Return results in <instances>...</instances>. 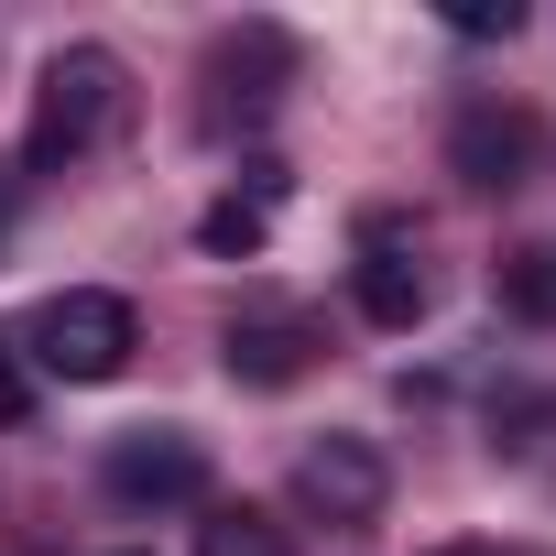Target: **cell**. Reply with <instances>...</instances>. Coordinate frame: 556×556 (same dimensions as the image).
Listing matches in <instances>:
<instances>
[{"instance_id":"cell-15","label":"cell","mask_w":556,"mask_h":556,"mask_svg":"<svg viewBox=\"0 0 556 556\" xmlns=\"http://www.w3.org/2000/svg\"><path fill=\"white\" fill-rule=\"evenodd\" d=\"M131 556H142V545H131Z\"/></svg>"},{"instance_id":"cell-11","label":"cell","mask_w":556,"mask_h":556,"mask_svg":"<svg viewBox=\"0 0 556 556\" xmlns=\"http://www.w3.org/2000/svg\"><path fill=\"white\" fill-rule=\"evenodd\" d=\"M447 34H469V45H491V34H502V45H513V34H523V12H513V0H458Z\"/></svg>"},{"instance_id":"cell-5","label":"cell","mask_w":556,"mask_h":556,"mask_svg":"<svg viewBox=\"0 0 556 556\" xmlns=\"http://www.w3.org/2000/svg\"><path fill=\"white\" fill-rule=\"evenodd\" d=\"M534 121L523 110H458V131H447V164L469 175V186H523V164H534Z\"/></svg>"},{"instance_id":"cell-10","label":"cell","mask_w":556,"mask_h":556,"mask_svg":"<svg viewBox=\"0 0 556 556\" xmlns=\"http://www.w3.org/2000/svg\"><path fill=\"white\" fill-rule=\"evenodd\" d=\"M197 556H306L273 513H251V502H229V513H207L197 523Z\"/></svg>"},{"instance_id":"cell-9","label":"cell","mask_w":556,"mask_h":556,"mask_svg":"<svg viewBox=\"0 0 556 556\" xmlns=\"http://www.w3.org/2000/svg\"><path fill=\"white\" fill-rule=\"evenodd\" d=\"M502 306L513 317H534V328H556V240H523V251H502Z\"/></svg>"},{"instance_id":"cell-8","label":"cell","mask_w":556,"mask_h":556,"mask_svg":"<svg viewBox=\"0 0 556 556\" xmlns=\"http://www.w3.org/2000/svg\"><path fill=\"white\" fill-rule=\"evenodd\" d=\"M273 197H285V175L273 164H251V197H218L207 218H197V240L229 262V251H262V229H273Z\"/></svg>"},{"instance_id":"cell-3","label":"cell","mask_w":556,"mask_h":556,"mask_svg":"<svg viewBox=\"0 0 556 556\" xmlns=\"http://www.w3.org/2000/svg\"><path fill=\"white\" fill-rule=\"evenodd\" d=\"M197 491H207V447H197V437L142 426V437L110 447V502H131V513L153 502V513H164V502H197Z\"/></svg>"},{"instance_id":"cell-2","label":"cell","mask_w":556,"mask_h":556,"mask_svg":"<svg viewBox=\"0 0 556 556\" xmlns=\"http://www.w3.org/2000/svg\"><path fill=\"white\" fill-rule=\"evenodd\" d=\"M23 350H34V371H55V382H121V371H131V350H142V317H131V295L66 285V295H45V306H34Z\"/></svg>"},{"instance_id":"cell-14","label":"cell","mask_w":556,"mask_h":556,"mask_svg":"<svg viewBox=\"0 0 556 556\" xmlns=\"http://www.w3.org/2000/svg\"><path fill=\"white\" fill-rule=\"evenodd\" d=\"M0 229H12V197H0Z\"/></svg>"},{"instance_id":"cell-1","label":"cell","mask_w":556,"mask_h":556,"mask_svg":"<svg viewBox=\"0 0 556 556\" xmlns=\"http://www.w3.org/2000/svg\"><path fill=\"white\" fill-rule=\"evenodd\" d=\"M110 121H121V55H110V45H66V55L45 66V88H34L23 164H34V175H55V164H77Z\"/></svg>"},{"instance_id":"cell-4","label":"cell","mask_w":556,"mask_h":556,"mask_svg":"<svg viewBox=\"0 0 556 556\" xmlns=\"http://www.w3.org/2000/svg\"><path fill=\"white\" fill-rule=\"evenodd\" d=\"M295 491H306L328 523H371V513L393 502V469H382L371 437H317V447L295 458Z\"/></svg>"},{"instance_id":"cell-7","label":"cell","mask_w":556,"mask_h":556,"mask_svg":"<svg viewBox=\"0 0 556 556\" xmlns=\"http://www.w3.org/2000/svg\"><path fill=\"white\" fill-rule=\"evenodd\" d=\"M306 361H317V339H306L295 317H262V328H229V382H262V393H273V382H295Z\"/></svg>"},{"instance_id":"cell-12","label":"cell","mask_w":556,"mask_h":556,"mask_svg":"<svg viewBox=\"0 0 556 556\" xmlns=\"http://www.w3.org/2000/svg\"><path fill=\"white\" fill-rule=\"evenodd\" d=\"M23 415H34V371L0 350V426H23Z\"/></svg>"},{"instance_id":"cell-13","label":"cell","mask_w":556,"mask_h":556,"mask_svg":"<svg viewBox=\"0 0 556 556\" xmlns=\"http://www.w3.org/2000/svg\"><path fill=\"white\" fill-rule=\"evenodd\" d=\"M437 556H502V545H437Z\"/></svg>"},{"instance_id":"cell-6","label":"cell","mask_w":556,"mask_h":556,"mask_svg":"<svg viewBox=\"0 0 556 556\" xmlns=\"http://www.w3.org/2000/svg\"><path fill=\"white\" fill-rule=\"evenodd\" d=\"M361 317L371 328H415L426 317V262L393 240V218H371V240H361Z\"/></svg>"}]
</instances>
